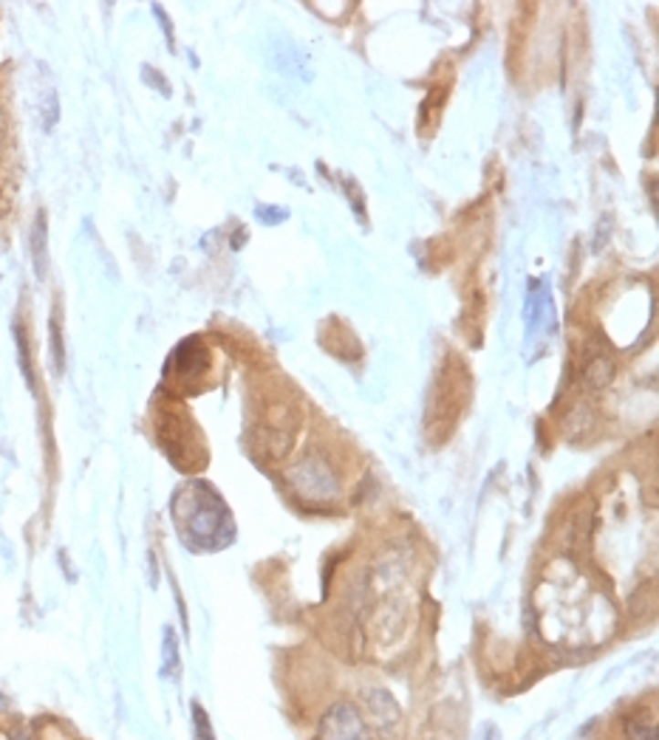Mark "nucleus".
<instances>
[{
	"mask_svg": "<svg viewBox=\"0 0 659 740\" xmlns=\"http://www.w3.org/2000/svg\"><path fill=\"white\" fill-rule=\"evenodd\" d=\"M292 484H295V489L303 495V497H334V492H337V481H334V475L331 472L323 466V464H318V461H306V464H300L295 472H292V478H289Z\"/></svg>",
	"mask_w": 659,
	"mask_h": 740,
	"instance_id": "2",
	"label": "nucleus"
},
{
	"mask_svg": "<svg viewBox=\"0 0 659 740\" xmlns=\"http://www.w3.org/2000/svg\"><path fill=\"white\" fill-rule=\"evenodd\" d=\"M365 709H368V718H371V726H377L380 732H391L396 724H399V706L396 701L382 693V690H368L365 698H362Z\"/></svg>",
	"mask_w": 659,
	"mask_h": 740,
	"instance_id": "3",
	"label": "nucleus"
},
{
	"mask_svg": "<svg viewBox=\"0 0 659 740\" xmlns=\"http://www.w3.org/2000/svg\"><path fill=\"white\" fill-rule=\"evenodd\" d=\"M4 133H6V122H4V110H0V144H4Z\"/></svg>",
	"mask_w": 659,
	"mask_h": 740,
	"instance_id": "6",
	"label": "nucleus"
},
{
	"mask_svg": "<svg viewBox=\"0 0 659 740\" xmlns=\"http://www.w3.org/2000/svg\"><path fill=\"white\" fill-rule=\"evenodd\" d=\"M35 263H37V275H43V218L37 221V229H35Z\"/></svg>",
	"mask_w": 659,
	"mask_h": 740,
	"instance_id": "5",
	"label": "nucleus"
},
{
	"mask_svg": "<svg viewBox=\"0 0 659 740\" xmlns=\"http://www.w3.org/2000/svg\"><path fill=\"white\" fill-rule=\"evenodd\" d=\"M625 732H628V737H632V740H656V726L651 721H643V718L628 721Z\"/></svg>",
	"mask_w": 659,
	"mask_h": 740,
	"instance_id": "4",
	"label": "nucleus"
},
{
	"mask_svg": "<svg viewBox=\"0 0 659 740\" xmlns=\"http://www.w3.org/2000/svg\"><path fill=\"white\" fill-rule=\"evenodd\" d=\"M320 740H371V732L357 706L334 704L320 724Z\"/></svg>",
	"mask_w": 659,
	"mask_h": 740,
	"instance_id": "1",
	"label": "nucleus"
}]
</instances>
